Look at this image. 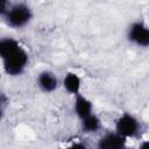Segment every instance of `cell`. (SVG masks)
Returning a JSON list of instances; mask_svg holds the SVG:
<instances>
[{
  "instance_id": "cell-1",
  "label": "cell",
  "mask_w": 149,
  "mask_h": 149,
  "mask_svg": "<svg viewBox=\"0 0 149 149\" xmlns=\"http://www.w3.org/2000/svg\"><path fill=\"white\" fill-rule=\"evenodd\" d=\"M34 13L31 7L26 2H12L9 9L3 16L5 23L12 29H23L33 20Z\"/></svg>"
},
{
  "instance_id": "cell-2",
  "label": "cell",
  "mask_w": 149,
  "mask_h": 149,
  "mask_svg": "<svg viewBox=\"0 0 149 149\" xmlns=\"http://www.w3.org/2000/svg\"><path fill=\"white\" fill-rule=\"evenodd\" d=\"M142 126L140 120L132 113L125 112L122 113L114 123V132L125 137L128 139H137L141 135Z\"/></svg>"
},
{
  "instance_id": "cell-3",
  "label": "cell",
  "mask_w": 149,
  "mask_h": 149,
  "mask_svg": "<svg viewBox=\"0 0 149 149\" xmlns=\"http://www.w3.org/2000/svg\"><path fill=\"white\" fill-rule=\"evenodd\" d=\"M29 64L28 52L20 47L15 52L2 61V70L9 77H19L23 74Z\"/></svg>"
},
{
  "instance_id": "cell-4",
  "label": "cell",
  "mask_w": 149,
  "mask_h": 149,
  "mask_svg": "<svg viewBox=\"0 0 149 149\" xmlns=\"http://www.w3.org/2000/svg\"><path fill=\"white\" fill-rule=\"evenodd\" d=\"M126 36L132 44L139 48L149 47V28L142 20H136L132 22L127 28Z\"/></svg>"
},
{
  "instance_id": "cell-5",
  "label": "cell",
  "mask_w": 149,
  "mask_h": 149,
  "mask_svg": "<svg viewBox=\"0 0 149 149\" xmlns=\"http://www.w3.org/2000/svg\"><path fill=\"white\" fill-rule=\"evenodd\" d=\"M59 85H61L59 78L51 70H43L36 77L37 88L45 94H50V93L55 92L59 87Z\"/></svg>"
},
{
  "instance_id": "cell-6",
  "label": "cell",
  "mask_w": 149,
  "mask_h": 149,
  "mask_svg": "<svg viewBox=\"0 0 149 149\" xmlns=\"http://www.w3.org/2000/svg\"><path fill=\"white\" fill-rule=\"evenodd\" d=\"M95 149H127V140L114 130L106 132L98 139Z\"/></svg>"
},
{
  "instance_id": "cell-7",
  "label": "cell",
  "mask_w": 149,
  "mask_h": 149,
  "mask_svg": "<svg viewBox=\"0 0 149 149\" xmlns=\"http://www.w3.org/2000/svg\"><path fill=\"white\" fill-rule=\"evenodd\" d=\"M73 113L79 120L88 116L93 113V105L90 99H87L84 94L79 93L73 97Z\"/></svg>"
},
{
  "instance_id": "cell-8",
  "label": "cell",
  "mask_w": 149,
  "mask_h": 149,
  "mask_svg": "<svg viewBox=\"0 0 149 149\" xmlns=\"http://www.w3.org/2000/svg\"><path fill=\"white\" fill-rule=\"evenodd\" d=\"M63 88L71 95H77L81 90V78L73 71H68L61 81Z\"/></svg>"
},
{
  "instance_id": "cell-9",
  "label": "cell",
  "mask_w": 149,
  "mask_h": 149,
  "mask_svg": "<svg viewBox=\"0 0 149 149\" xmlns=\"http://www.w3.org/2000/svg\"><path fill=\"white\" fill-rule=\"evenodd\" d=\"M102 127L101 119L93 112L88 116L80 120V128L81 132L85 134H95L98 133Z\"/></svg>"
},
{
  "instance_id": "cell-10",
  "label": "cell",
  "mask_w": 149,
  "mask_h": 149,
  "mask_svg": "<svg viewBox=\"0 0 149 149\" xmlns=\"http://www.w3.org/2000/svg\"><path fill=\"white\" fill-rule=\"evenodd\" d=\"M20 48V43L16 38L10 36L0 37V59L3 61Z\"/></svg>"
},
{
  "instance_id": "cell-11",
  "label": "cell",
  "mask_w": 149,
  "mask_h": 149,
  "mask_svg": "<svg viewBox=\"0 0 149 149\" xmlns=\"http://www.w3.org/2000/svg\"><path fill=\"white\" fill-rule=\"evenodd\" d=\"M8 105V98L5 93L0 92V122L3 118V114H5V109Z\"/></svg>"
},
{
  "instance_id": "cell-12",
  "label": "cell",
  "mask_w": 149,
  "mask_h": 149,
  "mask_svg": "<svg viewBox=\"0 0 149 149\" xmlns=\"http://www.w3.org/2000/svg\"><path fill=\"white\" fill-rule=\"evenodd\" d=\"M12 2L8 1V0H0V17L3 19V16L6 15L7 10L9 9Z\"/></svg>"
},
{
  "instance_id": "cell-13",
  "label": "cell",
  "mask_w": 149,
  "mask_h": 149,
  "mask_svg": "<svg viewBox=\"0 0 149 149\" xmlns=\"http://www.w3.org/2000/svg\"><path fill=\"white\" fill-rule=\"evenodd\" d=\"M66 149H90V148H88L84 142L78 141V142H73V143H71L70 146H68Z\"/></svg>"
},
{
  "instance_id": "cell-14",
  "label": "cell",
  "mask_w": 149,
  "mask_h": 149,
  "mask_svg": "<svg viewBox=\"0 0 149 149\" xmlns=\"http://www.w3.org/2000/svg\"><path fill=\"white\" fill-rule=\"evenodd\" d=\"M137 149H149V142H148L147 140L142 141V142L140 143V146H139Z\"/></svg>"
}]
</instances>
